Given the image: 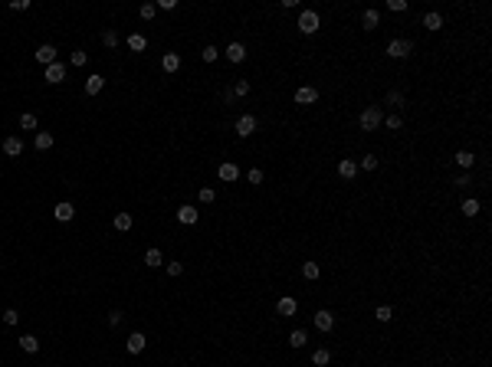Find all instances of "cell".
<instances>
[{
  "label": "cell",
  "mask_w": 492,
  "mask_h": 367,
  "mask_svg": "<svg viewBox=\"0 0 492 367\" xmlns=\"http://www.w3.org/2000/svg\"><path fill=\"white\" fill-rule=\"evenodd\" d=\"M466 184H469V174H459V177H456V184H453V187H466Z\"/></svg>",
  "instance_id": "obj_47"
},
{
  "label": "cell",
  "mask_w": 492,
  "mask_h": 367,
  "mask_svg": "<svg viewBox=\"0 0 492 367\" xmlns=\"http://www.w3.org/2000/svg\"><path fill=\"white\" fill-rule=\"evenodd\" d=\"M115 229L118 233H128V229H132V213H125V210L115 213Z\"/></svg>",
  "instance_id": "obj_23"
},
{
  "label": "cell",
  "mask_w": 492,
  "mask_h": 367,
  "mask_svg": "<svg viewBox=\"0 0 492 367\" xmlns=\"http://www.w3.org/2000/svg\"><path fill=\"white\" fill-rule=\"evenodd\" d=\"M358 125H361V132H374L377 125H384V115H381V108L377 105H367L364 111L358 115Z\"/></svg>",
  "instance_id": "obj_1"
},
{
  "label": "cell",
  "mask_w": 492,
  "mask_h": 367,
  "mask_svg": "<svg viewBox=\"0 0 492 367\" xmlns=\"http://www.w3.org/2000/svg\"><path fill=\"white\" fill-rule=\"evenodd\" d=\"M423 27H427V30H430V33H437V30H440V27H443V17H440V14H437V10H430V14H427V17H423Z\"/></svg>",
  "instance_id": "obj_20"
},
{
  "label": "cell",
  "mask_w": 492,
  "mask_h": 367,
  "mask_svg": "<svg viewBox=\"0 0 492 367\" xmlns=\"http://www.w3.org/2000/svg\"><path fill=\"white\" fill-rule=\"evenodd\" d=\"M197 197H201V203H214V200H217L214 187H201V194H197Z\"/></svg>",
  "instance_id": "obj_37"
},
{
  "label": "cell",
  "mask_w": 492,
  "mask_h": 367,
  "mask_svg": "<svg viewBox=\"0 0 492 367\" xmlns=\"http://www.w3.org/2000/svg\"><path fill=\"white\" fill-rule=\"evenodd\" d=\"M233 95H240V98H243V95H250V82H246V79H240V82L233 85Z\"/></svg>",
  "instance_id": "obj_40"
},
{
  "label": "cell",
  "mask_w": 492,
  "mask_h": 367,
  "mask_svg": "<svg viewBox=\"0 0 492 367\" xmlns=\"http://www.w3.org/2000/svg\"><path fill=\"white\" fill-rule=\"evenodd\" d=\"M302 276H305V279H312V282H315V279L322 276V266L315 263V259H309V263H302Z\"/></svg>",
  "instance_id": "obj_22"
},
{
  "label": "cell",
  "mask_w": 492,
  "mask_h": 367,
  "mask_svg": "<svg viewBox=\"0 0 492 367\" xmlns=\"http://www.w3.org/2000/svg\"><path fill=\"white\" fill-rule=\"evenodd\" d=\"M10 10H30V0H14V4H10Z\"/></svg>",
  "instance_id": "obj_46"
},
{
  "label": "cell",
  "mask_w": 492,
  "mask_h": 367,
  "mask_svg": "<svg viewBox=\"0 0 492 367\" xmlns=\"http://www.w3.org/2000/svg\"><path fill=\"white\" fill-rule=\"evenodd\" d=\"M338 174H341L345 180H354V177H358V164H354L351 158H341V161H338Z\"/></svg>",
  "instance_id": "obj_14"
},
{
  "label": "cell",
  "mask_w": 492,
  "mask_h": 367,
  "mask_svg": "<svg viewBox=\"0 0 492 367\" xmlns=\"http://www.w3.org/2000/svg\"><path fill=\"white\" fill-rule=\"evenodd\" d=\"M387 102H390V105H404V92H390Z\"/></svg>",
  "instance_id": "obj_45"
},
{
  "label": "cell",
  "mask_w": 492,
  "mask_h": 367,
  "mask_svg": "<svg viewBox=\"0 0 492 367\" xmlns=\"http://www.w3.org/2000/svg\"><path fill=\"white\" fill-rule=\"evenodd\" d=\"M276 312H279V315H285V318H292V315L299 312V302H296L292 295H282V298L276 302Z\"/></svg>",
  "instance_id": "obj_7"
},
{
  "label": "cell",
  "mask_w": 492,
  "mask_h": 367,
  "mask_svg": "<svg viewBox=\"0 0 492 367\" xmlns=\"http://www.w3.org/2000/svg\"><path fill=\"white\" fill-rule=\"evenodd\" d=\"M102 89H105V79L99 76V72H92V76L85 79V92H89V95H99Z\"/></svg>",
  "instance_id": "obj_18"
},
{
  "label": "cell",
  "mask_w": 492,
  "mask_h": 367,
  "mask_svg": "<svg viewBox=\"0 0 492 367\" xmlns=\"http://www.w3.org/2000/svg\"><path fill=\"white\" fill-rule=\"evenodd\" d=\"M253 132H256V115H240L236 118V135H240V138H250Z\"/></svg>",
  "instance_id": "obj_4"
},
{
  "label": "cell",
  "mask_w": 492,
  "mask_h": 367,
  "mask_svg": "<svg viewBox=\"0 0 492 367\" xmlns=\"http://www.w3.org/2000/svg\"><path fill=\"white\" fill-rule=\"evenodd\" d=\"M319 27H322V17L315 14V10H302V14H299V30H302L305 36L319 33Z\"/></svg>",
  "instance_id": "obj_2"
},
{
  "label": "cell",
  "mask_w": 492,
  "mask_h": 367,
  "mask_svg": "<svg viewBox=\"0 0 492 367\" xmlns=\"http://www.w3.org/2000/svg\"><path fill=\"white\" fill-rule=\"evenodd\" d=\"M102 43H105V46H118V33H115V30H105V33H102Z\"/></svg>",
  "instance_id": "obj_34"
},
{
  "label": "cell",
  "mask_w": 492,
  "mask_h": 367,
  "mask_svg": "<svg viewBox=\"0 0 492 367\" xmlns=\"http://www.w3.org/2000/svg\"><path fill=\"white\" fill-rule=\"evenodd\" d=\"M63 79H66V66L63 63H53V66H46V82H63Z\"/></svg>",
  "instance_id": "obj_16"
},
{
  "label": "cell",
  "mask_w": 492,
  "mask_h": 367,
  "mask_svg": "<svg viewBox=\"0 0 492 367\" xmlns=\"http://www.w3.org/2000/svg\"><path fill=\"white\" fill-rule=\"evenodd\" d=\"M128 46H132L135 53H141V49L148 46V40H145V36H141V33H132V36H128Z\"/></svg>",
  "instance_id": "obj_30"
},
{
  "label": "cell",
  "mask_w": 492,
  "mask_h": 367,
  "mask_svg": "<svg viewBox=\"0 0 492 367\" xmlns=\"http://www.w3.org/2000/svg\"><path fill=\"white\" fill-rule=\"evenodd\" d=\"M161 69H164V72H177V69H180V56H177V53H164V59H161Z\"/></svg>",
  "instance_id": "obj_19"
},
{
  "label": "cell",
  "mask_w": 492,
  "mask_h": 367,
  "mask_svg": "<svg viewBox=\"0 0 492 367\" xmlns=\"http://www.w3.org/2000/svg\"><path fill=\"white\" fill-rule=\"evenodd\" d=\"M361 23H364L367 30H377V23H381V14H377V10H364V17H361Z\"/></svg>",
  "instance_id": "obj_25"
},
{
  "label": "cell",
  "mask_w": 492,
  "mask_h": 367,
  "mask_svg": "<svg viewBox=\"0 0 492 367\" xmlns=\"http://www.w3.org/2000/svg\"><path fill=\"white\" fill-rule=\"evenodd\" d=\"M197 216H201V213H197L194 207H187V203H184V207L177 210V223H184V226H194V223H197Z\"/></svg>",
  "instance_id": "obj_15"
},
{
  "label": "cell",
  "mask_w": 492,
  "mask_h": 367,
  "mask_svg": "<svg viewBox=\"0 0 492 367\" xmlns=\"http://www.w3.org/2000/svg\"><path fill=\"white\" fill-rule=\"evenodd\" d=\"M85 59H89V56H85L82 49H76V53L69 56V63H72V66H85Z\"/></svg>",
  "instance_id": "obj_41"
},
{
  "label": "cell",
  "mask_w": 492,
  "mask_h": 367,
  "mask_svg": "<svg viewBox=\"0 0 492 367\" xmlns=\"http://www.w3.org/2000/svg\"><path fill=\"white\" fill-rule=\"evenodd\" d=\"M223 56H227V59H230V63H243V59H246V46H243V43H230V46L227 49H223Z\"/></svg>",
  "instance_id": "obj_9"
},
{
  "label": "cell",
  "mask_w": 492,
  "mask_h": 367,
  "mask_svg": "<svg viewBox=\"0 0 492 367\" xmlns=\"http://www.w3.org/2000/svg\"><path fill=\"white\" fill-rule=\"evenodd\" d=\"M387 10L390 14H404V10H407V0H387Z\"/></svg>",
  "instance_id": "obj_35"
},
{
  "label": "cell",
  "mask_w": 492,
  "mask_h": 367,
  "mask_svg": "<svg viewBox=\"0 0 492 367\" xmlns=\"http://www.w3.org/2000/svg\"><path fill=\"white\" fill-rule=\"evenodd\" d=\"M250 184H263V171H259V167L250 171Z\"/></svg>",
  "instance_id": "obj_44"
},
{
  "label": "cell",
  "mask_w": 492,
  "mask_h": 367,
  "mask_svg": "<svg viewBox=\"0 0 492 367\" xmlns=\"http://www.w3.org/2000/svg\"><path fill=\"white\" fill-rule=\"evenodd\" d=\"M36 59H40L43 66H53L56 63V46H53V43H43V46L36 49Z\"/></svg>",
  "instance_id": "obj_10"
},
{
  "label": "cell",
  "mask_w": 492,
  "mask_h": 367,
  "mask_svg": "<svg viewBox=\"0 0 492 367\" xmlns=\"http://www.w3.org/2000/svg\"><path fill=\"white\" fill-rule=\"evenodd\" d=\"M17 344H20V351H27V354H36V351H40V341H36L33 334H23Z\"/></svg>",
  "instance_id": "obj_21"
},
{
  "label": "cell",
  "mask_w": 492,
  "mask_h": 367,
  "mask_svg": "<svg viewBox=\"0 0 492 367\" xmlns=\"http://www.w3.org/2000/svg\"><path fill=\"white\" fill-rule=\"evenodd\" d=\"M358 167H361V171H374V167H377V158H374V154H364Z\"/></svg>",
  "instance_id": "obj_33"
},
{
  "label": "cell",
  "mask_w": 492,
  "mask_h": 367,
  "mask_svg": "<svg viewBox=\"0 0 492 367\" xmlns=\"http://www.w3.org/2000/svg\"><path fill=\"white\" fill-rule=\"evenodd\" d=\"M53 216H56L59 223H69L72 216H76V207H72L69 200H63V203H56V207H53Z\"/></svg>",
  "instance_id": "obj_6"
},
{
  "label": "cell",
  "mask_w": 492,
  "mask_h": 367,
  "mask_svg": "<svg viewBox=\"0 0 492 367\" xmlns=\"http://www.w3.org/2000/svg\"><path fill=\"white\" fill-rule=\"evenodd\" d=\"M312 364H315V367H328V364H332V351H325V347H319V351L312 354Z\"/></svg>",
  "instance_id": "obj_24"
},
{
  "label": "cell",
  "mask_w": 492,
  "mask_h": 367,
  "mask_svg": "<svg viewBox=\"0 0 492 367\" xmlns=\"http://www.w3.org/2000/svg\"><path fill=\"white\" fill-rule=\"evenodd\" d=\"M374 318L377 321H390V318H394V308H390V305H377V308H374Z\"/></svg>",
  "instance_id": "obj_29"
},
{
  "label": "cell",
  "mask_w": 492,
  "mask_h": 367,
  "mask_svg": "<svg viewBox=\"0 0 492 367\" xmlns=\"http://www.w3.org/2000/svg\"><path fill=\"white\" fill-rule=\"evenodd\" d=\"M217 56H220V49L214 46V43H210V46H204V53H201V59L204 63H217Z\"/></svg>",
  "instance_id": "obj_31"
},
{
  "label": "cell",
  "mask_w": 492,
  "mask_h": 367,
  "mask_svg": "<svg viewBox=\"0 0 492 367\" xmlns=\"http://www.w3.org/2000/svg\"><path fill=\"white\" fill-rule=\"evenodd\" d=\"M305 341H309V334H305L302 328H296V331L289 334V344H292V347H305Z\"/></svg>",
  "instance_id": "obj_28"
},
{
  "label": "cell",
  "mask_w": 492,
  "mask_h": 367,
  "mask_svg": "<svg viewBox=\"0 0 492 367\" xmlns=\"http://www.w3.org/2000/svg\"><path fill=\"white\" fill-rule=\"evenodd\" d=\"M4 154H7V158H20V154H23V141L14 138V135L4 138Z\"/></svg>",
  "instance_id": "obj_13"
},
{
  "label": "cell",
  "mask_w": 492,
  "mask_h": 367,
  "mask_svg": "<svg viewBox=\"0 0 492 367\" xmlns=\"http://www.w3.org/2000/svg\"><path fill=\"white\" fill-rule=\"evenodd\" d=\"M315 98H319V92H315L312 85H302V89H296V105H312Z\"/></svg>",
  "instance_id": "obj_12"
},
{
  "label": "cell",
  "mask_w": 492,
  "mask_h": 367,
  "mask_svg": "<svg viewBox=\"0 0 492 367\" xmlns=\"http://www.w3.org/2000/svg\"><path fill=\"white\" fill-rule=\"evenodd\" d=\"M138 14H141V20H151V17L158 14V7H154V4H141V10H138Z\"/></svg>",
  "instance_id": "obj_39"
},
{
  "label": "cell",
  "mask_w": 492,
  "mask_h": 367,
  "mask_svg": "<svg viewBox=\"0 0 492 367\" xmlns=\"http://www.w3.org/2000/svg\"><path fill=\"white\" fill-rule=\"evenodd\" d=\"M161 263H164V256H161V250H148V253H145V266H151V269H158Z\"/></svg>",
  "instance_id": "obj_26"
},
{
  "label": "cell",
  "mask_w": 492,
  "mask_h": 367,
  "mask_svg": "<svg viewBox=\"0 0 492 367\" xmlns=\"http://www.w3.org/2000/svg\"><path fill=\"white\" fill-rule=\"evenodd\" d=\"M145 344H148V338H145L141 331H135V334H128L125 351H128V354H141V351H145Z\"/></svg>",
  "instance_id": "obj_8"
},
{
  "label": "cell",
  "mask_w": 492,
  "mask_h": 367,
  "mask_svg": "<svg viewBox=\"0 0 492 367\" xmlns=\"http://www.w3.org/2000/svg\"><path fill=\"white\" fill-rule=\"evenodd\" d=\"M410 49H414L410 40H390L387 43V56H390V59H404V56H410Z\"/></svg>",
  "instance_id": "obj_3"
},
{
  "label": "cell",
  "mask_w": 492,
  "mask_h": 367,
  "mask_svg": "<svg viewBox=\"0 0 492 367\" xmlns=\"http://www.w3.org/2000/svg\"><path fill=\"white\" fill-rule=\"evenodd\" d=\"M401 125H404V121H401V118H397V115L384 118V128H387V132H401Z\"/></svg>",
  "instance_id": "obj_36"
},
{
  "label": "cell",
  "mask_w": 492,
  "mask_h": 367,
  "mask_svg": "<svg viewBox=\"0 0 492 367\" xmlns=\"http://www.w3.org/2000/svg\"><path fill=\"white\" fill-rule=\"evenodd\" d=\"M109 325H122V312H112L109 315Z\"/></svg>",
  "instance_id": "obj_48"
},
{
  "label": "cell",
  "mask_w": 492,
  "mask_h": 367,
  "mask_svg": "<svg viewBox=\"0 0 492 367\" xmlns=\"http://www.w3.org/2000/svg\"><path fill=\"white\" fill-rule=\"evenodd\" d=\"M167 276H184V263H167Z\"/></svg>",
  "instance_id": "obj_42"
},
{
  "label": "cell",
  "mask_w": 492,
  "mask_h": 367,
  "mask_svg": "<svg viewBox=\"0 0 492 367\" xmlns=\"http://www.w3.org/2000/svg\"><path fill=\"white\" fill-rule=\"evenodd\" d=\"M453 161H456V167H463V171H472L476 154H472V151H456V154H453Z\"/></svg>",
  "instance_id": "obj_17"
},
{
  "label": "cell",
  "mask_w": 492,
  "mask_h": 367,
  "mask_svg": "<svg viewBox=\"0 0 492 367\" xmlns=\"http://www.w3.org/2000/svg\"><path fill=\"white\" fill-rule=\"evenodd\" d=\"M17 321H20L17 308H7V312H4V325H17Z\"/></svg>",
  "instance_id": "obj_43"
},
{
  "label": "cell",
  "mask_w": 492,
  "mask_h": 367,
  "mask_svg": "<svg viewBox=\"0 0 492 367\" xmlns=\"http://www.w3.org/2000/svg\"><path fill=\"white\" fill-rule=\"evenodd\" d=\"M315 328H319L322 334H328L335 328V315L328 312V308H319V312H315Z\"/></svg>",
  "instance_id": "obj_5"
},
{
  "label": "cell",
  "mask_w": 492,
  "mask_h": 367,
  "mask_svg": "<svg viewBox=\"0 0 492 367\" xmlns=\"http://www.w3.org/2000/svg\"><path fill=\"white\" fill-rule=\"evenodd\" d=\"M479 213V200H466L463 203V216H476Z\"/></svg>",
  "instance_id": "obj_38"
},
{
  "label": "cell",
  "mask_w": 492,
  "mask_h": 367,
  "mask_svg": "<svg viewBox=\"0 0 492 367\" xmlns=\"http://www.w3.org/2000/svg\"><path fill=\"white\" fill-rule=\"evenodd\" d=\"M20 128H27V132L36 128V115H33V111H23V115H20Z\"/></svg>",
  "instance_id": "obj_32"
},
{
  "label": "cell",
  "mask_w": 492,
  "mask_h": 367,
  "mask_svg": "<svg viewBox=\"0 0 492 367\" xmlns=\"http://www.w3.org/2000/svg\"><path fill=\"white\" fill-rule=\"evenodd\" d=\"M49 148H53V135L40 132V135H36V151H49Z\"/></svg>",
  "instance_id": "obj_27"
},
{
  "label": "cell",
  "mask_w": 492,
  "mask_h": 367,
  "mask_svg": "<svg viewBox=\"0 0 492 367\" xmlns=\"http://www.w3.org/2000/svg\"><path fill=\"white\" fill-rule=\"evenodd\" d=\"M217 177H220V180H236V177H240V167H236L233 161H223V164L217 167Z\"/></svg>",
  "instance_id": "obj_11"
}]
</instances>
